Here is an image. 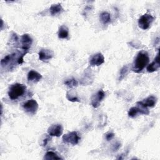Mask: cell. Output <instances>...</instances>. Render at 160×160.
Wrapping results in <instances>:
<instances>
[{"label": "cell", "instance_id": "1", "mask_svg": "<svg viewBox=\"0 0 160 160\" xmlns=\"http://www.w3.org/2000/svg\"><path fill=\"white\" fill-rule=\"evenodd\" d=\"M149 61L148 54L145 51L139 52L132 65V71L135 72H140L148 65Z\"/></svg>", "mask_w": 160, "mask_h": 160}, {"label": "cell", "instance_id": "2", "mask_svg": "<svg viewBox=\"0 0 160 160\" xmlns=\"http://www.w3.org/2000/svg\"><path fill=\"white\" fill-rule=\"evenodd\" d=\"M26 87L25 85L20 83H15L12 84L8 91V96L12 100L18 99L22 96L26 92Z\"/></svg>", "mask_w": 160, "mask_h": 160}, {"label": "cell", "instance_id": "3", "mask_svg": "<svg viewBox=\"0 0 160 160\" xmlns=\"http://www.w3.org/2000/svg\"><path fill=\"white\" fill-rule=\"evenodd\" d=\"M154 17L151 14L146 13L142 15L138 19V26L141 29L146 30L149 28L154 21Z\"/></svg>", "mask_w": 160, "mask_h": 160}, {"label": "cell", "instance_id": "4", "mask_svg": "<svg viewBox=\"0 0 160 160\" xmlns=\"http://www.w3.org/2000/svg\"><path fill=\"white\" fill-rule=\"evenodd\" d=\"M80 140V137L76 131L69 132L62 136V141L65 143H69L72 145L78 144Z\"/></svg>", "mask_w": 160, "mask_h": 160}, {"label": "cell", "instance_id": "5", "mask_svg": "<svg viewBox=\"0 0 160 160\" xmlns=\"http://www.w3.org/2000/svg\"><path fill=\"white\" fill-rule=\"evenodd\" d=\"M24 109L31 114H35L38 109L39 106L37 101L34 99H29L23 104Z\"/></svg>", "mask_w": 160, "mask_h": 160}, {"label": "cell", "instance_id": "6", "mask_svg": "<svg viewBox=\"0 0 160 160\" xmlns=\"http://www.w3.org/2000/svg\"><path fill=\"white\" fill-rule=\"evenodd\" d=\"M105 97V93L102 90H99L96 94L91 97V104L94 108H97L100 106L101 101Z\"/></svg>", "mask_w": 160, "mask_h": 160}, {"label": "cell", "instance_id": "7", "mask_svg": "<svg viewBox=\"0 0 160 160\" xmlns=\"http://www.w3.org/2000/svg\"><path fill=\"white\" fill-rule=\"evenodd\" d=\"M63 132V128L60 124H54L49 127L48 129V133L51 136L59 137L62 135Z\"/></svg>", "mask_w": 160, "mask_h": 160}, {"label": "cell", "instance_id": "8", "mask_svg": "<svg viewBox=\"0 0 160 160\" xmlns=\"http://www.w3.org/2000/svg\"><path fill=\"white\" fill-rule=\"evenodd\" d=\"M157 102V98L154 96H149L147 98L143 99L141 101L137 102V104L142 108H152L155 106Z\"/></svg>", "mask_w": 160, "mask_h": 160}, {"label": "cell", "instance_id": "9", "mask_svg": "<svg viewBox=\"0 0 160 160\" xmlns=\"http://www.w3.org/2000/svg\"><path fill=\"white\" fill-rule=\"evenodd\" d=\"M141 108L138 107H132L129 109L128 111V116L130 118H134L138 114H149V111L147 108H142L140 106Z\"/></svg>", "mask_w": 160, "mask_h": 160}, {"label": "cell", "instance_id": "10", "mask_svg": "<svg viewBox=\"0 0 160 160\" xmlns=\"http://www.w3.org/2000/svg\"><path fill=\"white\" fill-rule=\"evenodd\" d=\"M104 62V56L100 53H96L92 56L89 61V64L91 66H99Z\"/></svg>", "mask_w": 160, "mask_h": 160}, {"label": "cell", "instance_id": "11", "mask_svg": "<svg viewBox=\"0 0 160 160\" xmlns=\"http://www.w3.org/2000/svg\"><path fill=\"white\" fill-rule=\"evenodd\" d=\"M32 43V39L29 34H24L21 36L22 49L24 51L28 52V50L31 48Z\"/></svg>", "mask_w": 160, "mask_h": 160}, {"label": "cell", "instance_id": "12", "mask_svg": "<svg viewBox=\"0 0 160 160\" xmlns=\"http://www.w3.org/2000/svg\"><path fill=\"white\" fill-rule=\"evenodd\" d=\"M39 59L42 61H48L51 59L54 55L53 51L49 49H41L39 53Z\"/></svg>", "mask_w": 160, "mask_h": 160}, {"label": "cell", "instance_id": "13", "mask_svg": "<svg viewBox=\"0 0 160 160\" xmlns=\"http://www.w3.org/2000/svg\"><path fill=\"white\" fill-rule=\"evenodd\" d=\"M159 67H160L159 56V52H158L154 61L147 66V71L149 72H153L154 71H158Z\"/></svg>", "mask_w": 160, "mask_h": 160}, {"label": "cell", "instance_id": "14", "mask_svg": "<svg viewBox=\"0 0 160 160\" xmlns=\"http://www.w3.org/2000/svg\"><path fill=\"white\" fill-rule=\"evenodd\" d=\"M27 78H28V81L32 82H37L42 79V75L36 71L31 70L28 72Z\"/></svg>", "mask_w": 160, "mask_h": 160}, {"label": "cell", "instance_id": "15", "mask_svg": "<svg viewBox=\"0 0 160 160\" xmlns=\"http://www.w3.org/2000/svg\"><path fill=\"white\" fill-rule=\"evenodd\" d=\"M69 36V29L66 26H61L58 31V38L60 39H66Z\"/></svg>", "mask_w": 160, "mask_h": 160}, {"label": "cell", "instance_id": "16", "mask_svg": "<svg viewBox=\"0 0 160 160\" xmlns=\"http://www.w3.org/2000/svg\"><path fill=\"white\" fill-rule=\"evenodd\" d=\"M62 10L63 9L61 4H52L49 8V11L52 16H56L60 14L62 11Z\"/></svg>", "mask_w": 160, "mask_h": 160}, {"label": "cell", "instance_id": "17", "mask_svg": "<svg viewBox=\"0 0 160 160\" xmlns=\"http://www.w3.org/2000/svg\"><path fill=\"white\" fill-rule=\"evenodd\" d=\"M99 18L103 24H107L111 22V15L109 12L104 11L100 14Z\"/></svg>", "mask_w": 160, "mask_h": 160}, {"label": "cell", "instance_id": "18", "mask_svg": "<svg viewBox=\"0 0 160 160\" xmlns=\"http://www.w3.org/2000/svg\"><path fill=\"white\" fill-rule=\"evenodd\" d=\"M44 159L46 160H56V159H61L62 158L59 157L56 153L54 152L53 151H48L44 157Z\"/></svg>", "mask_w": 160, "mask_h": 160}, {"label": "cell", "instance_id": "19", "mask_svg": "<svg viewBox=\"0 0 160 160\" xmlns=\"http://www.w3.org/2000/svg\"><path fill=\"white\" fill-rule=\"evenodd\" d=\"M64 83L66 86H68V88H70L76 87L78 84V81L74 78H71V79H66Z\"/></svg>", "mask_w": 160, "mask_h": 160}, {"label": "cell", "instance_id": "20", "mask_svg": "<svg viewBox=\"0 0 160 160\" xmlns=\"http://www.w3.org/2000/svg\"><path fill=\"white\" fill-rule=\"evenodd\" d=\"M129 67L128 66H123L119 72V80L121 81L122 79L124 78V77L128 74L129 72Z\"/></svg>", "mask_w": 160, "mask_h": 160}, {"label": "cell", "instance_id": "21", "mask_svg": "<svg viewBox=\"0 0 160 160\" xmlns=\"http://www.w3.org/2000/svg\"><path fill=\"white\" fill-rule=\"evenodd\" d=\"M66 98L69 101H72V102H78L79 101V99L76 96H72V95H71V94H69V92L67 93Z\"/></svg>", "mask_w": 160, "mask_h": 160}, {"label": "cell", "instance_id": "22", "mask_svg": "<svg viewBox=\"0 0 160 160\" xmlns=\"http://www.w3.org/2000/svg\"><path fill=\"white\" fill-rule=\"evenodd\" d=\"M114 137V134L112 133V132H109V133H108V134L106 135V140L108 141H110V140H111Z\"/></svg>", "mask_w": 160, "mask_h": 160}, {"label": "cell", "instance_id": "23", "mask_svg": "<svg viewBox=\"0 0 160 160\" xmlns=\"http://www.w3.org/2000/svg\"><path fill=\"white\" fill-rule=\"evenodd\" d=\"M119 147H120V144H119V143L116 144H115V146H114L113 149H114V150H115V151H116V150H117Z\"/></svg>", "mask_w": 160, "mask_h": 160}]
</instances>
